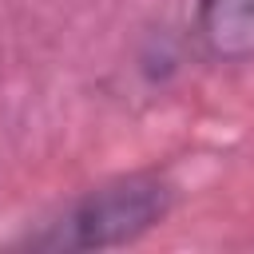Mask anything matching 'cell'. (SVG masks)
I'll list each match as a JSON object with an SVG mask.
<instances>
[{"instance_id": "cell-1", "label": "cell", "mask_w": 254, "mask_h": 254, "mask_svg": "<svg viewBox=\"0 0 254 254\" xmlns=\"http://www.w3.org/2000/svg\"><path fill=\"white\" fill-rule=\"evenodd\" d=\"M167 210V187L159 179H123L95 194H87L60 230L64 246L91 250V246H119L139 238L151 222Z\"/></svg>"}, {"instance_id": "cell-2", "label": "cell", "mask_w": 254, "mask_h": 254, "mask_svg": "<svg viewBox=\"0 0 254 254\" xmlns=\"http://www.w3.org/2000/svg\"><path fill=\"white\" fill-rule=\"evenodd\" d=\"M198 36L214 60H254V0H198Z\"/></svg>"}]
</instances>
